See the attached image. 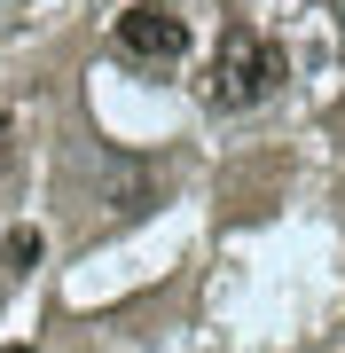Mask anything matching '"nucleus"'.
Masks as SVG:
<instances>
[{
    "mask_svg": "<svg viewBox=\"0 0 345 353\" xmlns=\"http://www.w3.org/2000/svg\"><path fill=\"white\" fill-rule=\"evenodd\" d=\"M32 259H39V228H16V236L0 243V267H8V275H32Z\"/></svg>",
    "mask_w": 345,
    "mask_h": 353,
    "instance_id": "obj_3",
    "label": "nucleus"
},
{
    "mask_svg": "<svg viewBox=\"0 0 345 353\" xmlns=\"http://www.w3.org/2000/svg\"><path fill=\"white\" fill-rule=\"evenodd\" d=\"M8 134H16V126H8V110H0V165H8Z\"/></svg>",
    "mask_w": 345,
    "mask_h": 353,
    "instance_id": "obj_4",
    "label": "nucleus"
},
{
    "mask_svg": "<svg viewBox=\"0 0 345 353\" xmlns=\"http://www.w3.org/2000/svg\"><path fill=\"white\" fill-rule=\"evenodd\" d=\"M118 48H126L134 63H180V55H189V16L165 8V0H134V8L118 16Z\"/></svg>",
    "mask_w": 345,
    "mask_h": 353,
    "instance_id": "obj_2",
    "label": "nucleus"
},
{
    "mask_svg": "<svg viewBox=\"0 0 345 353\" xmlns=\"http://www.w3.org/2000/svg\"><path fill=\"white\" fill-rule=\"evenodd\" d=\"M275 87H282V48L236 24L228 39H220V55H212V87H205V102H212V110H259Z\"/></svg>",
    "mask_w": 345,
    "mask_h": 353,
    "instance_id": "obj_1",
    "label": "nucleus"
}]
</instances>
